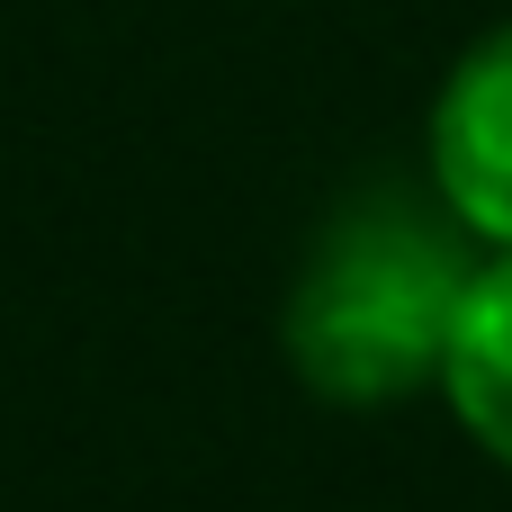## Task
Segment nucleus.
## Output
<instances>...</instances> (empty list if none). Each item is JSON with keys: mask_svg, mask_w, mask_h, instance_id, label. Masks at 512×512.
Instances as JSON below:
<instances>
[{"mask_svg": "<svg viewBox=\"0 0 512 512\" xmlns=\"http://www.w3.org/2000/svg\"><path fill=\"white\" fill-rule=\"evenodd\" d=\"M477 234L450 207H423L405 189H369L324 225V243L297 270L288 297V360L333 405H405L441 387Z\"/></svg>", "mask_w": 512, "mask_h": 512, "instance_id": "f257e3e1", "label": "nucleus"}, {"mask_svg": "<svg viewBox=\"0 0 512 512\" xmlns=\"http://www.w3.org/2000/svg\"><path fill=\"white\" fill-rule=\"evenodd\" d=\"M432 189L486 243L512 252V18L459 54L432 108Z\"/></svg>", "mask_w": 512, "mask_h": 512, "instance_id": "f03ea898", "label": "nucleus"}, {"mask_svg": "<svg viewBox=\"0 0 512 512\" xmlns=\"http://www.w3.org/2000/svg\"><path fill=\"white\" fill-rule=\"evenodd\" d=\"M441 387H450L459 423L477 432V450L512 468V252L477 261L459 333H450V360H441Z\"/></svg>", "mask_w": 512, "mask_h": 512, "instance_id": "7ed1b4c3", "label": "nucleus"}]
</instances>
